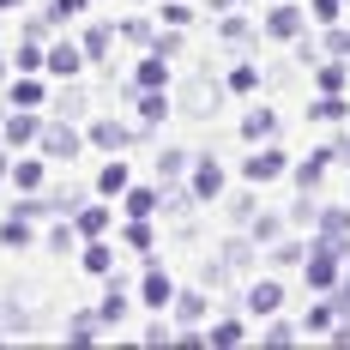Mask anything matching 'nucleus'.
Returning a JSON list of instances; mask_svg holds the SVG:
<instances>
[{
    "label": "nucleus",
    "mask_w": 350,
    "mask_h": 350,
    "mask_svg": "<svg viewBox=\"0 0 350 350\" xmlns=\"http://www.w3.org/2000/svg\"><path fill=\"white\" fill-rule=\"evenodd\" d=\"M36 151L49 157V170H55V163H72V157L85 151V127H79V121H61V115H49L42 133H36Z\"/></svg>",
    "instance_id": "obj_1"
},
{
    "label": "nucleus",
    "mask_w": 350,
    "mask_h": 350,
    "mask_svg": "<svg viewBox=\"0 0 350 350\" xmlns=\"http://www.w3.org/2000/svg\"><path fill=\"white\" fill-rule=\"evenodd\" d=\"M230 91H224V79L217 72H193L187 85H181V97H175V109L187 115V121H206V115H217V103H224Z\"/></svg>",
    "instance_id": "obj_2"
},
{
    "label": "nucleus",
    "mask_w": 350,
    "mask_h": 350,
    "mask_svg": "<svg viewBox=\"0 0 350 350\" xmlns=\"http://www.w3.org/2000/svg\"><path fill=\"white\" fill-rule=\"evenodd\" d=\"M284 175H290V157H284L278 139H266V145L247 151V163H242V181H247V187H266V181H284Z\"/></svg>",
    "instance_id": "obj_3"
},
{
    "label": "nucleus",
    "mask_w": 350,
    "mask_h": 350,
    "mask_svg": "<svg viewBox=\"0 0 350 350\" xmlns=\"http://www.w3.org/2000/svg\"><path fill=\"white\" fill-rule=\"evenodd\" d=\"M42 121H49V109H6V121H0V139L12 145V151H36Z\"/></svg>",
    "instance_id": "obj_4"
},
{
    "label": "nucleus",
    "mask_w": 350,
    "mask_h": 350,
    "mask_svg": "<svg viewBox=\"0 0 350 350\" xmlns=\"http://www.w3.org/2000/svg\"><path fill=\"white\" fill-rule=\"evenodd\" d=\"M139 139V127H127V121H115V115H91L85 121V145H97V151H127V145Z\"/></svg>",
    "instance_id": "obj_5"
},
{
    "label": "nucleus",
    "mask_w": 350,
    "mask_h": 350,
    "mask_svg": "<svg viewBox=\"0 0 350 350\" xmlns=\"http://www.w3.org/2000/svg\"><path fill=\"white\" fill-rule=\"evenodd\" d=\"M260 31L272 36V42H296V36L308 31V12H302L296 0H272V12L260 18Z\"/></svg>",
    "instance_id": "obj_6"
},
{
    "label": "nucleus",
    "mask_w": 350,
    "mask_h": 350,
    "mask_svg": "<svg viewBox=\"0 0 350 350\" xmlns=\"http://www.w3.org/2000/svg\"><path fill=\"white\" fill-rule=\"evenodd\" d=\"M242 314H254V320L284 314V284H278V278H254V284L242 290Z\"/></svg>",
    "instance_id": "obj_7"
},
{
    "label": "nucleus",
    "mask_w": 350,
    "mask_h": 350,
    "mask_svg": "<svg viewBox=\"0 0 350 350\" xmlns=\"http://www.w3.org/2000/svg\"><path fill=\"white\" fill-rule=\"evenodd\" d=\"M187 187H193V200L200 206H211V200H224V163L217 157H193V170H187Z\"/></svg>",
    "instance_id": "obj_8"
},
{
    "label": "nucleus",
    "mask_w": 350,
    "mask_h": 350,
    "mask_svg": "<svg viewBox=\"0 0 350 350\" xmlns=\"http://www.w3.org/2000/svg\"><path fill=\"white\" fill-rule=\"evenodd\" d=\"M139 302L145 308H157V314H170V302H175V278L157 266V260H145V278H139Z\"/></svg>",
    "instance_id": "obj_9"
},
{
    "label": "nucleus",
    "mask_w": 350,
    "mask_h": 350,
    "mask_svg": "<svg viewBox=\"0 0 350 350\" xmlns=\"http://www.w3.org/2000/svg\"><path fill=\"white\" fill-rule=\"evenodd\" d=\"M42 72H49V79H79V72H85V49H79V42H49V49H42Z\"/></svg>",
    "instance_id": "obj_10"
},
{
    "label": "nucleus",
    "mask_w": 350,
    "mask_h": 350,
    "mask_svg": "<svg viewBox=\"0 0 350 350\" xmlns=\"http://www.w3.org/2000/svg\"><path fill=\"white\" fill-rule=\"evenodd\" d=\"M6 181H12L18 193H42V187H49V157H42V151H25L18 163H6Z\"/></svg>",
    "instance_id": "obj_11"
},
{
    "label": "nucleus",
    "mask_w": 350,
    "mask_h": 350,
    "mask_svg": "<svg viewBox=\"0 0 350 350\" xmlns=\"http://www.w3.org/2000/svg\"><path fill=\"white\" fill-rule=\"evenodd\" d=\"M133 97V115H139V133H151V127H163L175 115V97L170 91H127Z\"/></svg>",
    "instance_id": "obj_12"
},
{
    "label": "nucleus",
    "mask_w": 350,
    "mask_h": 350,
    "mask_svg": "<svg viewBox=\"0 0 350 350\" xmlns=\"http://www.w3.org/2000/svg\"><path fill=\"white\" fill-rule=\"evenodd\" d=\"M72 230H79V242H91V236H109V230H115V211H109L103 193H97V200H85V206L72 211Z\"/></svg>",
    "instance_id": "obj_13"
},
{
    "label": "nucleus",
    "mask_w": 350,
    "mask_h": 350,
    "mask_svg": "<svg viewBox=\"0 0 350 350\" xmlns=\"http://www.w3.org/2000/svg\"><path fill=\"white\" fill-rule=\"evenodd\" d=\"M6 103H12V109H49L42 72H12V79H6Z\"/></svg>",
    "instance_id": "obj_14"
},
{
    "label": "nucleus",
    "mask_w": 350,
    "mask_h": 350,
    "mask_svg": "<svg viewBox=\"0 0 350 350\" xmlns=\"http://www.w3.org/2000/svg\"><path fill=\"white\" fill-rule=\"evenodd\" d=\"M49 115H61V121H85V115H91V91H85L79 79H61V91L49 97Z\"/></svg>",
    "instance_id": "obj_15"
},
{
    "label": "nucleus",
    "mask_w": 350,
    "mask_h": 350,
    "mask_svg": "<svg viewBox=\"0 0 350 350\" xmlns=\"http://www.w3.org/2000/svg\"><path fill=\"white\" fill-rule=\"evenodd\" d=\"M326 170H332V151H326V145H320V151H308L302 163H290V181H296V193H320Z\"/></svg>",
    "instance_id": "obj_16"
},
{
    "label": "nucleus",
    "mask_w": 350,
    "mask_h": 350,
    "mask_svg": "<svg viewBox=\"0 0 350 350\" xmlns=\"http://www.w3.org/2000/svg\"><path fill=\"white\" fill-rule=\"evenodd\" d=\"M302 254H308V236H302V230H284L278 242H266L260 247V260H266V266H302Z\"/></svg>",
    "instance_id": "obj_17"
},
{
    "label": "nucleus",
    "mask_w": 350,
    "mask_h": 350,
    "mask_svg": "<svg viewBox=\"0 0 350 350\" xmlns=\"http://www.w3.org/2000/svg\"><path fill=\"white\" fill-rule=\"evenodd\" d=\"M308 121H320V127H345L350 121V97L345 91H314V97H308Z\"/></svg>",
    "instance_id": "obj_18"
},
{
    "label": "nucleus",
    "mask_w": 350,
    "mask_h": 350,
    "mask_svg": "<svg viewBox=\"0 0 350 350\" xmlns=\"http://www.w3.org/2000/svg\"><path fill=\"white\" fill-rule=\"evenodd\" d=\"M242 139H247V145L278 139V109H272V103H254V109L242 115Z\"/></svg>",
    "instance_id": "obj_19"
},
{
    "label": "nucleus",
    "mask_w": 350,
    "mask_h": 350,
    "mask_svg": "<svg viewBox=\"0 0 350 350\" xmlns=\"http://www.w3.org/2000/svg\"><path fill=\"white\" fill-rule=\"evenodd\" d=\"M127 91H170V61L157 55V49H145V61L133 67V85Z\"/></svg>",
    "instance_id": "obj_20"
},
{
    "label": "nucleus",
    "mask_w": 350,
    "mask_h": 350,
    "mask_svg": "<svg viewBox=\"0 0 350 350\" xmlns=\"http://www.w3.org/2000/svg\"><path fill=\"white\" fill-rule=\"evenodd\" d=\"M127 308H133V296H127V290L115 284V272H109V290H103V302H97V326H109V332H115V326L127 320Z\"/></svg>",
    "instance_id": "obj_21"
},
{
    "label": "nucleus",
    "mask_w": 350,
    "mask_h": 350,
    "mask_svg": "<svg viewBox=\"0 0 350 350\" xmlns=\"http://www.w3.org/2000/svg\"><path fill=\"white\" fill-rule=\"evenodd\" d=\"M170 314L181 320V326H200V320L211 314V296H206V290H175V302H170Z\"/></svg>",
    "instance_id": "obj_22"
},
{
    "label": "nucleus",
    "mask_w": 350,
    "mask_h": 350,
    "mask_svg": "<svg viewBox=\"0 0 350 350\" xmlns=\"http://www.w3.org/2000/svg\"><path fill=\"white\" fill-rule=\"evenodd\" d=\"M127 187H133V170H127V163H121V151H115L103 170H97V193H103V200H121Z\"/></svg>",
    "instance_id": "obj_23"
},
{
    "label": "nucleus",
    "mask_w": 350,
    "mask_h": 350,
    "mask_svg": "<svg viewBox=\"0 0 350 350\" xmlns=\"http://www.w3.org/2000/svg\"><path fill=\"white\" fill-rule=\"evenodd\" d=\"M121 247H133L145 260H157V230H151V217H127L121 224Z\"/></svg>",
    "instance_id": "obj_24"
},
{
    "label": "nucleus",
    "mask_w": 350,
    "mask_h": 350,
    "mask_svg": "<svg viewBox=\"0 0 350 350\" xmlns=\"http://www.w3.org/2000/svg\"><path fill=\"white\" fill-rule=\"evenodd\" d=\"M79 266H85L91 278H109V272H115V242H109V236H91L85 254H79Z\"/></svg>",
    "instance_id": "obj_25"
},
{
    "label": "nucleus",
    "mask_w": 350,
    "mask_h": 350,
    "mask_svg": "<svg viewBox=\"0 0 350 350\" xmlns=\"http://www.w3.org/2000/svg\"><path fill=\"white\" fill-rule=\"evenodd\" d=\"M79 49H85V67H103L109 49H115V25H91V31L79 36Z\"/></svg>",
    "instance_id": "obj_26"
},
{
    "label": "nucleus",
    "mask_w": 350,
    "mask_h": 350,
    "mask_svg": "<svg viewBox=\"0 0 350 350\" xmlns=\"http://www.w3.org/2000/svg\"><path fill=\"white\" fill-rule=\"evenodd\" d=\"M217 260H224V272H247V266H254V260H260V247H254V236H230V242H224V254H217Z\"/></svg>",
    "instance_id": "obj_27"
},
{
    "label": "nucleus",
    "mask_w": 350,
    "mask_h": 350,
    "mask_svg": "<svg viewBox=\"0 0 350 350\" xmlns=\"http://www.w3.org/2000/svg\"><path fill=\"white\" fill-rule=\"evenodd\" d=\"M314 91H350V61L320 55V61H314Z\"/></svg>",
    "instance_id": "obj_28"
},
{
    "label": "nucleus",
    "mask_w": 350,
    "mask_h": 350,
    "mask_svg": "<svg viewBox=\"0 0 350 350\" xmlns=\"http://www.w3.org/2000/svg\"><path fill=\"white\" fill-rule=\"evenodd\" d=\"M308 236H345L350 242V206H314V230Z\"/></svg>",
    "instance_id": "obj_29"
},
{
    "label": "nucleus",
    "mask_w": 350,
    "mask_h": 350,
    "mask_svg": "<svg viewBox=\"0 0 350 350\" xmlns=\"http://www.w3.org/2000/svg\"><path fill=\"white\" fill-rule=\"evenodd\" d=\"M187 170H193V151L187 145H163L157 151V181H181Z\"/></svg>",
    "instance_id": "obj_30"
},
{
    "label": "nucleus",
    "mask_w": 350,
    "mask_h": 350,
    "mask_svg": "<svg viewBox=\"0 0 350 350\" xmlns=\"http://www.w3.org/2000/svg\"><path fill=\"white\" fill-rule=\"evenodd\" d=\"M103 338V326H97V308H79V314H67V345H97Z\"/></svg>",
    "instance_id": "obj_31"
},
{
    "label": "nucleus",
    "mask_w": 350,
    "mask_h": 350,
    "mask_svg": "<svg viewBox=\"0 0 350 350\" xmlns=\"http://www.w3.org/2000/svg\"><path fill=\"white\" fill-rule=\"evenodd\" d=\"M0 242H6V247H31L36 242V224H31V217H18V211H0Z\"/></svg>",
    "instance_id": "obj_32"
},
{
    "label": "nucleus",
    "mask_w": 350,
    "mask_h": 350,
    "mask_svg": "<svg viewBox=\"0 0 350 350\" xmlns=\"http://www.w3.org/2000/svg\"><path fill=\"white\" fill-rule=\"evenodd\" d=\"M284 230H290V224H284V211H260V217H247V236H254V247L278 242Z\"/></svg>",
    "instance_id": "obj_33"
},
{
    "label": "nucleus",
    "mask_w": 350,
    "mask_h": 350,
    "mask_svg": "<svg viewBox=\"0 0 350 350\" xmlns=\"http://www.w3.org/2000/svg\"><path fill=\"white\" fill-rule=\"evenodd\" d=\"M242 338H247L242 314H224V320H211V326H206V345H224V350H230V345H242Z\"/></svg>",
    "instance_id": "obj_34"
},
{
    "label": "nucleus",
    "mask_w": 350,
    "mask_h": 350,
    "mask_svg": "<svg viewBox=\"0 0 350 350\" xmlns=\"http://www.w3.org/2000/svg\"><path fill=\"white\" fill-rule=\"evenodd\" d=\"M121 217H157V187H127L121 193Z\"/></svg>",
    "instance_id": "obj_35"
},
{
    "label": "nucleus",
    "mask_w": 350,
    "mask_h": 350,
    "mask_svg": "<svg viewBox=\"0 0 350 350\" xmlns=\"http://www.w3.org/2000/svg\"><path fill=\"white\" fill-rule=\"evenodd\" d=\"M254 36V25H247V12H236V6H224V18H217V42H247Z\"/></svg>",
    "instance_id": "obj_36"
},
{
    "label": "nucleus",
    "mask_w": 350,
    "mask_h": 350,
    "mask_svg": "<svg viewBox=\"0 0 350 350\" xmlns=\"http://www.w3.org/2000/svg\"><path fill=\"white\" fill-rule=\"evenodd\" d=\"M115 36H121V42H133V49H151V36H157V12H151V18H145V12H139V18H127Z\"/></svg>",
    "instance_id": "obj_37"
},
{
    "label": "nucleus",
    "mask_w": 350,
    "mask_h": 350,
    "mask_svg": "<svg viewBox=\"0 0 350 350\" xmlns=\"http://www.w3.org/2000/svg\"><path fill=\"white\" fill-rule=\"evenodd\" d=\"M266 345H272V350L302 345V326H296V320H278V314H272V320H266Z\"/></svg>",
    "instance_id": "obj_38"
},
{
    "label": "nucleus",
    "mask_w": 350,
    "mask_h": 350,
    "mask_svg": "<svg viewBox=\"0 0 350 350\" xmlns=\"http://www.w3.org/2000/svg\"><path fill=\"white\" fill-rule=\"evenodd\" d=\"M42 206H49V217H72V211L85 206V193L79 187H55V193H42Z\"/></svg>",
    "instance_id": "obj_39"
},
{
    "label": "nucleus",
    "mask_w": 350,
    "mask_h": 350,
    "mask_svg": "<svg viewBox=\"0 0 350 350\" xmlns=\"http://www.w3.org/2000/svg\"><path fill=\"white\" fill-rule=\"evenodd\" d=\"M320 55L350 61V25H345V18H338V25H326V36H320Z\"/></svg>",
    "instance_id": "obj_40"
},
{
    "label": "nucleus",
    "mask_w": 350,
    "mask_h": 350,
    "mask_svg": "<svg viewBox=\"0 0 350 350\" xmlns=\"http://www.w3.org/2000/svg\"><path fill=\"white\" fill-rule=\"evenodd\" d=\"M224 91L254 97V91H260V67H247V61H242V67H230V72H224Z\"/></svg>",
    "instance_id": "obj_41"
},
{
    "label": "nucleus",
    "mask_w": 350,
    "mask_h": 350,
    "mask_svg": "<svg viewBox=\"0 0 350 350\" xmlns=\"http://www.w3.org/2000/svg\"><path fill=\"white\" fill-rule=\"evenodd\" d=\"M332 320H338V302H332V296H320L314 308H308V314H302V338H308V332H326V326H332Z\"/></svg>",
    "instance_id": "obj_42"
},
{
    "label": "nucleus",
    "mask_w": 350,
    "mask_h": 350,
    "mask_svg": "<svg viewBox=\"0 0 350 350\" xmlns=\"http://www.w3.org/2000/svg\"><path fill=\"white\" fill-rule=\"evenodd\" d=\"M12 72H42V42H36V36H18V55H12Z\"/></svg>",
    "instance_id": "obj_43"
},
{
    "label": "nucleus",
    "mask_w": 350,
    "mask_h": 350,
    "mask_svg": "<svg viewBox=\"0 0 350 350\" xmlns=\"http://www.w3.org/2000/svg\"><path fill=\"white\" fill-rule=\"evenodd\" d=\"M157 25H170V31H187V25H193V6H187V0H163V6H157Z\"/></svg>",
    "instance_id": "obj_44"
},
{
    "label": "nucleus",
    "mask_w": 350,
    "mask_h": 350,
    "mask_svg": "<svg viewBox=\"0 0 350 350\" xmlns=\"http://www.w3.org/2000/svg\"><path fill=\"white\" fill-rule=\"evenodd\" d=\"M314 206H320V193H302L296 206L284 211V224H290V230H314Z\"/></svg>",
    "instance_id": "obj_45"
},
{
    "label": "nucleus",
    "mask_w": 350,
    "mask_h": 350,
    "mask_svg": "<svg viewBox=\"0 0 350 350\" xmlns=\"http://www.w3.org/2000/svg\"><path fill=\"white\" fill-rule=\"evenodd\" d=\"M91 0H49V25H79Z\"/></svg>",
    "instance_id": "obj_46"
},
{
    "label": "nucleus",
    "mask_w": 350,
    "mask_h": 350,
    "mask_svg": "<svg viewBox=\"0 0 350 350\" xmlns=\"http://www.w3.org/2000/svg\"><path fill=\"white\" fill-rule=\"evenodd\" d=\"M345 6H350V0H308V18L326 31V25H338V18H345Z\"/></svg>",
    "instance_id": "obj_47"
},
{
    "label": "nucleus",
    "mask_w": 350,
    "mask_h": 350,
    "mask_svg": "<svg viewBox=\"0 0 350 350\" xmlns=\"http://www.w3.org/2000/svg\"><path fill=\"white\" fill-rule=\"evenodd\" d=\"M290 49H296V61H302V67H314V61H320V36H314V31H302Z\"/></svg>",
    "instance_id": "obj_48"
},
{
    "label": "nucleus",
    "mask_w": 350,
    "mask_h": 350,
    "mask_svg": "<svg viewBox=\"0 0 350 350\" xmlns=\"http://www.w3.org/2000/svg\"><path fill=\"white\" fill-rule=\"evenodd\" d=\"M145 345H151V350H157V345L170 350L175 345V326H170V320H151V326H145Z\"/></svg>",
    "instance_id": "obj_49"
},
{
    "label": "nucleus",
    "mask_w": 350,
    "mask_h": 350,
    "mask_svg": "<svg viewBox=\"0 0 350 350\" xmlns=\"http://www.w3.org/2000/svg\"><path fill=\"white\" fill-rule=\"evenodd\" d=\"M247 217H254V193H236V200H230V224L247 230Z\"/></svg>",
    "instance_id": "obj_50"
},
{
    "label": "nucleus",
    "mask_w": 350,
    "mask_h": 350,
    "mask_svg": "<svg viewBox=\"0 0 350 350\" xmlns=\"http://www.w3.org/2000/svg\"><path fill=\"white\" fill-rule=\"evenodd\" d=\"M175 350H206V332H200V326H181V332H175Z\"/></svg>",
    "instance_id": "obj_51"
},
{
    "label": "nucleus",
    "mask_w": 350,
    "mask_h": 350,
    "mask_svg": "<svg viewBox=\"0 0 350 350\" xmlns=\"http://www.w3.org/2000/svg\"><path fill=\"white\" fill-rule=\"evenodd\" d=\"M326 151H332V163H338V170H350V133H338Z\"/></svg>",
    "instance_id": "obj_52"
},
{
    "label": "nucleus",
    "mask_w": 350,
    "mask_h": 350,
    "mask_svg": "<svg viewBox=\"0 0 350 350\" xmlns=\"http://www.w3.org/2000/svg\"><path fill=\"white\" fill-rule=\"evenodd\" d=\"M49 31H55V25H49V12H42V18H25V36H36V42H42Z\"/></svg>",
    "instance_id": "obj_53"
},
{
    "label": "nucleus",
    "mask_w": 350,
    "mask_h": 350,
    "mask_svg": "<svg viewBox=\"0 0 350 350\" xmlns=\"http://www.w3.org/2000/svg\"><path fill=\"white\" fill-rule=\"evenodd\" d=\"M224 6H247V0H211V12H224Z\"/></svg>",
    "instance_id": "obj_54"
},
{
    "label": "nucleus",
    "mask_w": 350,
    "mask_h": 350,
    "mask_svg": "<svg viewBox=\"0 0 350 350\" xmlns=\"http://www.w3.org/2000/svg\"><path fill=\"white\" fill-rule=\"evenodd\" d=\"M18 6H25V0H0V12H18Z\"/></svg>",
    "instance_id": "obj_55"
},
{
    "label": "nucleus",
    "mask_w": 350,
    "mask_h": 350,
    "mask_svg": "<svg viewBox=\"0 0 350 350\" xmlns=\"http://www.w3.org/2000/svg\"><path fill=\"white\" fill-rule=\"evenodd\" d=\"M6 79H12V61H0V85H6Z\"/></svg>",
    "instance_id": "obj_56"
},
{
    "label": "nucleus",
    "mask_w": 350,
    "mask_h": 350,
    "mask_svg": "<svg viewBox=\"0 0 350 350\" xmlns=\"http://www.w3.org/2000/svg\"><path fill=\"white\" fill-rule=\"evenodd\" d=\"M0 121H6V103H0Z\"/></svg>",
    "instance_id": "obj_57"
},
{
    "label": "nucleus",
    "mask_w": 350,
    "mask_h": 350,
    "mask_svg": "<svg viewBox=\"0 0 350 350\" xmlns=\"http://www.w3.org/2000/svg\"><path fill=\"white\" fill-rule=\"evenodd\" d=\"M0 175H6V157H0Z\"/></svg>",
    "instance_id": "obj_58"
},
{
    "label": "nucleus",
    "mask_w": 350,
    "mask_h": 350,
    "mask_svg": "<svg viewBox=\"0 0 350 350\" xmlns=\"http://www.w3.org/2000/svg\"><path fill=\"white\" fill-rule=\"evenodd\" d=\"M91 6H97V0H91Z\"/></svg>",
    "instance_id": "obj_59"
}]
</instances>
